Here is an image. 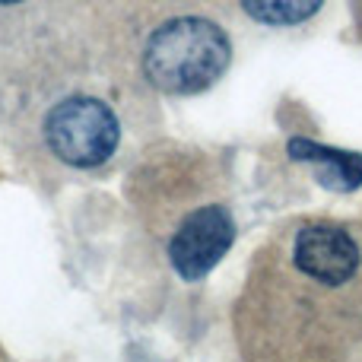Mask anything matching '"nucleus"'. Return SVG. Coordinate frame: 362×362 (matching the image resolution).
Instances as JSON below:
<instances>
[{
  "instance_id": "f257e3e1",
  "label": "nucleus",
  "mask_w": 362,
  "mask_h": 362,
  "mask_svg": "<svg viewBox=\"0 0 362 362\" xmlns=\"http://www.w3.org/2000/svg\"><path fill=\"white\" fill-rule=\"evenodd\" d=\"M229 61V35L213 19L178 16L150 35L144 51V74L159 93L197 95L226 74Z\"/></svg>"
},
{
  "instance_id": "f03ea898",
  "label": "nucleus",
  "mask_w": 362,
  "mask_h": 362,
  "mask_svg": "<svg viewBox=\"0 0 362 362\" xmlns=\"http://www.w3.org/2000/svg\"><path fill=\"white\" fill-rule=\"evenodd\" d=\"M45 140L64 165L95 169L115 156L121 124L115 112L95 95H70L51 108L45 121Z\"/></svg>"
},
{
  "instance_id": "7ed1b4c3",
  "label": "nucleus",
  "mask_w": 362,
  "mask_h": 362,
  "mask_svg": "<svg viewBox=\"0 0 362 362\" xmlns=\"http://www.w3.org/2000/svg\"><path fill=\"white\" fill-rule=\"evenodd\" d=\"M235 242V223L229 210L210 204L194 210L169 242V261L185 280L206 276Z\"/></svg>"
},
{
  "instance_id": "20e7f679",
  "label": "nucleus",
  "mask_w": 362,
  "mask_h": 362,
  "mask_svg": "<svg viewBox=\"0 0 362 362\" xmlns=\"http://www.w3.org/2000/svg\"><path fill=\"white\" fill-rule=\"evenodd\" d=\"M293 261L305 276L325 286H344L359 270V248L340 226L315 223L299 229L293 245Z\"/></svg>"
},
{
  "instance_id": "39448f33",
  "label": "nucleus",
  "mask_w": 362,
  "mask_h": 362,
  "mask_svg": "<svg viewBox=\"0 0 362 362\" xmlns=\"http://www.w3.org/2000/svg\"><path fill=\"white\" fill-rule=\"evenodd\" d=\"M289 159L296 163H312L315 178L321 187L337 194H350L362 187V153L350 150H334V146L315 144L308 137H293L286 146Z\"/></svg>"
},
{
  "instance_id": "423d86ee",
  "label": "nucleus",
  "mask_w": 362,
  "mask_h": 362,
  "mask_svg": "<svg viewBox=\"0 0 362 362\" xmlns=\"http://www.w3.org/2000/svg\"><path fill=\"white\" fill-rule=\"evenodd\" d=\"M325 0H242V10L264 25H296L312 19Z\"/></svg>"
},
{
  "instance_id": "0eeeda50",
  "label": "nucleus",
  "mask_w": 362,
  "mask_h": 362,
  "mask_svg": "<svg viewBox=\"0 0 362 362\" xmlns=\"http://www.w3.org/2000/svg\"><path fill=\"white\" fill-rule=\"evenodd\" d=\"M0 4H4V6H10V4H19V0H0Z\"/></svg>"
}]
</instances>
